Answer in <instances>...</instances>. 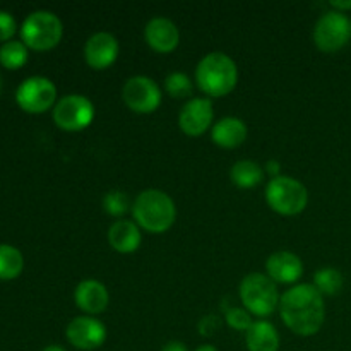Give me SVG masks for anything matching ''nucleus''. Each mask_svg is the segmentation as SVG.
<instances>
[{
    "instance_id": "c85d7f7f",
    "label": "nucleus",
    "mask_w": 351,
    "mask_h": 351,
    "mask_svg": "<svg viewBox=\"0 0 351 351\" xmlns=\"http://www.w3.org/2000/svg\"><path fill=\"white\" fill-rule=\"evenodd\" d=\"M161 351H189V350L182 341H168L167 345L161 348Z\"/></svg>"
},
{
    "instance_id": "1a4fd4ad",
    "label": "nucleus",
    "mask_w": 351,
    "mask_h": 351,
    "mask_svg": "<svg viewBox=\"0 0 351 351\" xmlns=\"http://www.w3.org/2000/svg\"><path fill=\"white\" fill-rule=\"evenodd\" d=\"M350 38V19L339 10H328L315 23L314 41L322 51L341 50Z\"/></svg>"
},
{
    "instance_id": "423d86ee",
    "label": "nucleus",
    "mask_w": 351,
    "mask_h": 351,
    "mask_svg": "<svg viewBox=\"0 0 351 351\" xmlns=\"http://www.w3.org/2000/svg\"><path fill=\"white\" fill-rule=\"evenodd\" d=\"M266 201L280 215L293 216L305 209L308 202V192L302 182L293 177L271 178L266 187Z\"/></svg>"
},
{
    "instance_id": "cd10ccee",
    "label": "nucleus",
    "mask_w": 351,
    "mask_h": 351,
    "mask_svg": "<svg viewBox=\"0 0 351 351\" xmlns=\"http://www.w3.org/2000/svg\"><path fill=\"white\" fill-rule=\"evenodd\" d=\"M216 328H218V324H216L215 317H211V315H209V317L202 319L201 324H199V331H201V335H206V336L213 335Z\"/></svg>"
},
{
    "instance_id": "4be33fe9",
    "label": "nucleus",
    "mask_w": 351,
    "mask_h": 351,
    "mask_svg": "<svg viewBox=\"0 0 351 351\" xmlns=\"http://www.w3.org/2000/svg\"><path fill=\"white\" fill-rule=\"evenodd\" d=\"M27 62V47L23 41L10 40L0 47V65L9 71L21 69Z\"/></svg>"
},
{
    "instance_id": "7c9ffc66",
    "label": "nucleus",
    "mask_w": 351,
    "mask_h": 351,
    "mask_svg": "<svg viewBox=\"0 0 351 351\" xmlns=\"http://www.w3.org/2000/svg\"><path fill=\"white\" fill-rule=\"evenodd\" d=\"M331 5L335 7V10H339V12H343V10L351 9V0H350V2H338V0H335V2H331Z\"/></svg>"
},
{
    "instance_id": "2eb2a0df",
    "label": "nucleus",
    "mask_w": 351,
    "mask_h": 351,
    "mask_svg": "<svg viewBox=\"0 0 351 351\" xmlns=\"http://www.w3.org/2000/svg\"><path fill=\"white\" fill-rule=\"evenodd\" d=\"M75 305L89 315L101 314L108 307L110 295L105 285L98 280H84L75 287Z\"/></svg>"
},
{
    "instance_id": "473e14b6",
    "label": "nucleus",
    "mask_w": 351,
    "mask_h": 351,
    "mask_svg": "<svg viewBox=\"0 0 351 351\" xmlns=\"http://www.w3.org/2000/svg\"><path fill=\"white\" fill-rule=\"evenodd\" d=\"M41 351H67V350H64L62 346H57V345H50V346H47V348H43Z\"/></svg>"
},
{
    "instance_id": "f257e3e1",
    "label": "nucleus",
    "mask_w": 351,
    "mask_h": 351,
    "mask_svg": "<svg viewBox=\"0 0 351 351\" xmlns=\"http://www.w3.org/2000/svg\"><path fill=\"white\" fill-rule=\"evenodd\" d=\"M280 314L287 328L295 335L312 336L321 331L324 324V298L314 285H295L281 295Z\"/></svg>"
},
{
    "instance_id": "412c9836",
    "label": "nucleus",
    "mask_w": 351,
    "mask_h": 351,
    "mask_svg": "<svg viewBox=\"0 0 351 351\" xmlns=\"http://www.w3.org/2000/svg\"><path fill=\"white\" fill-rule=\"evenodd\" d=\"M24 267V257L19 249L9 243H0V280H16Z\"/></svg>"
},
{
    "instance_id": "dca6fc26",
    "label": "nucleus",
    "mask_w": 351,
    "mask_h": 351,
    "mask_svg": "<svg viewBox=\"0 0 351 351\" xmlns=\"http://www.w3.org/2000/svg\"><path fill=\"white\" fill-rule=\"evenodd\" d=\"M267 276L274 283H295L304 273V264L302 259L293 252L280 250L269 256L266 263Z\"/></svg>"
},
{
    "instance_id": "b1692460",
    "label": "nucleus",
    "mask_w": 351,
    "mask_h": 351,
    "mask_svg": "<svg viewBox=\"0 0 351 351\" xmlns=\"http://www.w3.org/2000/svg\"><path fill=\"white\" fill-rule=\"evenodd\" d=\"M165 89L171 98H189L192 95V86L191 77L185 72H171L165 79Z\"/></svg>"
},
{
    "instance_id": "5701e85b",
    "label": "nucleus",
    "mask_w": 351,
    "mask_h": 351,
    "mask_svg": "<svg viewBox=\"0 0 351 351\" xmlns=\"http://www.w3.org/2000/svg\"><path fill=\"white\" fill-rule=\"evenodd\" d=\"M343 285H345V280H343L341 271L335 269V267H322L314 276V287L321 295L339 293Z\"/></svg>"
},
{
    "instance_id": "f3484780",
    "label": "nucleus",
    "mask_w": 351,
    "mask_h": 351,
    "mask_svg": "<svg viewBox=\"0 0 351 351\" xmlns=\"http://www.w3.org/2000/svg\"><path fill=\"white\" fill-rule=\"evenodd\" d=\"M108 243L120 254H130L139 249V225L129 219H117L108 228Z\"/></svg>"
},
{
    "instance_id": "0eeeda50",
    "label": "nucleus",
    "mask_w": 351,
    "mask_h": 351,
    "mask_svg": "<svg viewBox=\"0 0 351 351\" xmlns=\"http://www.w3.org/2000/svg\"><path fill=\"white\" fill-rule=\"evenodd\" d=\"M95 119V105L82 95H67L58 99L53 106V122L60 129L82 130Z\"/></svg>"
},
{
    "instance_id": "20e7f679",
    "label": "nucleus",
    "mask_w": 351,
    "mask_h": 351,
    "mask_svg": "<svg viewBox=\"0 0 351 351\" xmlns=\"http://www.w3.org/2000/svg\"><path fill=\"white\" fill-rule=\"evenodd\" d=\"M62 34H64L62 21L50 10H34L23 21L21 26V41L27 48L38 51L57 47L58 41L62 40Z\"/></svg>"
},
{
    "instance_id": "f8f14e48",
    "label": "nucleus",
    "mask_w": 351,
    "mask_h": 351,
    "mask_svg": "<svg viewBox=\"0 0 351 351\" xmlns=\"http://www.w3.org/2000/svg\"><path fill=\"white\" fill-rule=\"evenodd\" d=\"M215 119L211 99L192 98L184 105L178 115V125L187 136L197 137L209 129Z\"/></svg>"
},
{
    "instance_id": "f03ea898",
    "label": "nucleus",
    "mask_w": 351,
    "mask_h": 351,
    "mask_svg": "<svg viewBox=\"0 0 351 351\" xmlns=\"http://www.w3.org/2000/svg\"><path fill=\"white\" fill-rule=\"evenodd\" d=\"M239 81L237 64L223 51L204 55L195 67V82L208 96H225L233 91Z\"/></svg>"
},
{
    "instance_id": "c756f323",
    "label": "nucleus",
    "mask_w": 351,
    "mask_h": 351,
    "mask_svg": "<svg viewBox=\"0 0 351 351\" xmlns=\"http://www.w3.org/2000/svg\"><path fill=\"white\" fill-rule=\"evenodd\" d=\"M266 170L273 175V178L280 177V163H278V161H267Z\"/></svg>"
},
{
    "instance_id": "a211bd4d",
    "label": "nucleus",
    "mask_w": 351,
    "mask_h": 351,
    "mask_svg": "<svg viewBox=\"0 0 351 351\" xmlns=\"http://www.w3.org/2000/svg\"><path fill=\"white\" fill-rule=\"evenodd\" d=\"M213 143L221 147H237L247 139V125L239 117H223L213 125Z\"/></svg>"
},
{
    "instance_id": "6e6552de",
    "label": "nucleus",
    "mask_w": 351,
    "mask_h": 351,
    "mask_svg": "<svg viewBox=\"0 0 351 351\" xmlns=\"http://www.w3.org/2000/svg\"><path fill=\"white\" fill-rule=\"evenodd\" d=\"M57 99V88L43 75H31L24 79L16 91V101L24 112L43 113L53 106Z\"/></svg>"
},
{
    "instance_id": "f704fd0d",
    "label": "nucleus",
    "mask_w": 351,
    "mask_h": 351,
    "mask_svg": "<svg viewBox=\"0 0 351 351\" xmlns=\"http://www.w3.org/2000/svg\"><path fill=\"white\" fill-rule=\"evenodd\" d=\"M350 29H351V21H350Z\"/></svg>"
},
{
    "instance_id": "4468645a",
    "label": "nucleus",
    "mask_w": 351,
    "mask_h": 351,
    "mask_svg": "<svg viewBox=\"0 0 351 351\" xmlns=\"http://www.w3.org/2000/svg\"><path fill=\"white\" fill-rule=\"evenodd\" d=\"M144 38L146 43L149 45L153 50L167 53L177 48L178 41H180V31H178L177 24L168 17H153L149 23L144 27Z\"/></svg>"
},
{
    "instance_id": "7ed1b4c3",
    "label": "nucleus",
    "mask_w": 351,
    "mask_h": 351,
    "mask_svg": "<svg viewBox=\"0 0 351 351\" xmlns=\"http://www.w3.org/2000/svg\"><path fill=\"white\" fill-rule=\"evenodd\" d=\"M136 223L151 233H163L177 218L175 202L167 192L160 189H146L136 197L132 204Z\"/></svg>"
},
{
    "instance_id": "ddd939ff",
    "label": "nucleus",
    "mask_w": 351,
    "mask_h": 351,
    "mask_svg": "<svg viewBox=\"0 0 351 351\" xmlns=\"http://www.w3.org/2000/svg\"><path fill=\"white\" fill-rule=\"evenodd\" d=\"M119 41L112 33L99 31V33L91 34L84 45V57L89 67L101 69L110 67L119 57Z\"/></svg>"
},
{
    "instance_id": "9b49d317",
    "label": "nucleus",
    "mask_w": 351,
    "mask_h": 351,
    "mask_svg": "<svg viewBox=\"0 0 351 351\" xmlns=\"http://www.w3.org/2000/svg\"><path fill=\"white\" fill-rule=\"evenodd\" d=\"M106 328L101 321L91 315H81L69 322L65 329L69 343L77 350L91 351L99 348L106 341Z\"/></svg>"
},
{
    "instance_id": "9d476101",
    "label": "nucleus",
    "mask_w": 351,
    "mask_h": 351,
    "mask_svg": "<svg viewBox=\"0 0 351 351\" xmlns=\"http://www.w3.org/2000/svg\"><path fill=\"white\" fill-rule=\"evenodd\" d=\"M122 98L134 112L151 113L160 106L161 89L147 75H132L123 84Z\"/></svg>"
},
{
    "instance_id": "6ab92c4d",
    "label": "nucleus",
    "mask_w": 351,
    "mask_h": 351,
    "mask_svg": "<svg viewBox=\"0 0 351 351\" xmlns=\"http://www.w3.org/2000/svg\"><path fill=\"white\" fill-rule=\"evenodd\" d=\"M245 343L249 351H278L280 335L276 328L267 321H254L245 332Z\"/></svg>"
},
{
    "instance_id": "a878e982",
    "label": "nucleus",
    "mask_w": 351,
    "mask_h": 351,
    "mask_svg": "<svg viewBox=\"0 0 351 351\" xmlns=\"http://www.w3.org/2000/svg\"><path fill=\"white\" fill-rule=\"evenodd\" d=\"M226 322H228L230 328H233L235 331H249L250 326L254 324L252 317H250V312L247 308H240V307H233L226 311L225 315Z\"/></svg>"
},
{
    "instance_id": "72a5a7b5",
    "label": "nucleus",
    "mask_w": 351,
    "mask_h": 351,
    "mask_svg": "<svg viewBox=\"0 0 351 351\" xmlns=\"http://www.w3.org/2000/svg\"><path fill=\"white\" fill-rule=\"evenodd\" d=\"M2 88H3V84H2V74H0V95H2Z\"/></svg>"
},
{
    "instance_id": "2f4dec72",
    "label": "nucleus",
    "mask_w": 351,
    "mask_h": 351,
    "mask_svg": "<svg viewBox=\"0 0 351 351\" xmlns=\"http://www.w3.org/2000/svg\"><path fill=\"white\" fill-rule=\"evenodd\" d=\"M195 351H218V348L213 345H201Z\"/></svg>"
},
{
    "instance_id": "bb28decb",
    "label": "nucleus",
    "mask_w": 351,
    "mask_h": 351,
    "mask_svg": "<svg viewBox=\"0 0 351 351\" xmlns=\"http://www.w3.org/2000/svg\"><path fill=\"white\" fill-rule=\"evenodd\" d=\"M16 31L17 24L12 14L7 12V10H0V41H3V43L10 41Z\"/></svg>"
},
{
    "instance_id": "aec40b11",
    "label": "nucleus",
    "mask_w": 351,
    "mask_h": 351,
    "mask_svg": "<svg viewBox=\"0 0 351 351\" xmlns=\"http://www.w3.org/2000/svg\"><path fill=\"white\" fill-rule=\"evenodd\" d=\"M264 170L254 160H239L230 170V178L240 189H252L263 180Z\"/></svg>"
},
{
    "instance_id": "39448f33",
    "label": "nucleus",
    "mask_w": 351,
    "mask_h": 351,
    "mask_svg": "<svg viewBox=\"0 0 351 351\" xmlns=\"http://www.w3.org/2000/svg\"><path fill=\"white\" fill-rule=\"evenodd\" d=\"M240 298L250 314L267 317L280 305L276 283L267 274L250 273L240 283Z\"/></svg>"
},
{
    "instance_id": "393cba45",
    "label": "nucleus",
    "mask_w": 351,
    "mask_h": 351,
    "mask_svg": "<svg viewBox=\"0 0 351 351\" xmlns=\"http://www.w3.org/2000/svg\"><path fill=\"white\" fill-rule=\"evenodd\" d=\"M103 208H105V211L112 216L125 215L130 208L129 195L122 191L106 192L105 197H103Z\"/></svg>"
}]
</instances>
